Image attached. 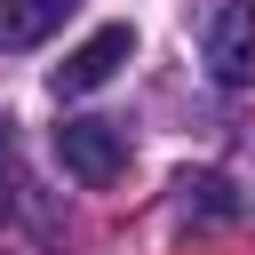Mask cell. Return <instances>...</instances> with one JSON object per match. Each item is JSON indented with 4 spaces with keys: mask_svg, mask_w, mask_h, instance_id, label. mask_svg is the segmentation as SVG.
Masks as SVG:
<instances>
[{
    "mask_svg": "<svg viewBox=\"0 0 255 255\" xmlns=\"http://www.w3.org/2000/svg\"><path fill=\"white\" fill-rule=\"evenodd\" d=\"M56 159H64L72 183L112 191V183L128 175V128H120V120H64V128H56Z\"/></svg>",
    "mask_w": 255,
    "mask_h": 255,
    "instance_id": "obj_1",
    "label": "cell"
},
{
    "mask_svg": "<svg viewBox=\"0 0 255 255\" xmlns=\"http://www.w3.org/2000/svg\"><path fill=\"white\" fill-rule=\"evenodd\" d=\"M199 48H207V72H215L223 88H247V80H255V0L215 8L207 32H199Z\"/></svg>",
    "mask_w": 255,
    "mask_h": 255,
    "instance_id": "obj_2",
    "label": "cell"
},
{
    "mask_svg": "<svg viewBox=\"0 0 255 255\" xmlns=\"http://www.w3.org/2000/svg\"><path fill=\"white\" fill-rule=\"evenodd\" d=\"M128 56H135V32H128V24L88 32V40H80V48L56 64V96H96V88H104V80H112Z\"/></svg>",
    "mask_w": 255,
    "mask_h": 255,
    "instance_id": "obj_3",
    "label": "cell"
},
{
    "mask_svg": "<svg viewBox=\"0 0 255 255\" xmlns=\"http://www.w3.org/2000/svg\"><path fill=\"white\" fill-rule=\"evenodd\" d=\"M80 0H0V56H24V48H40L64 16H72Z\"/></svg>",
    "mask_w": 255,
    "mask_h": 255,
    "instance_id": "obj_4",
    "label": "cell"
},
{
    "mask_svg": "<svg viewBox=\"0 0 255 255\" xmlns=\"http://www.w3.org/2000/svg\"><path fill=\"white\" fill-rule=\"evenodd\" d=\"M175 191H183V207H191V215H215V223H231V215H239V199H231V183H223V175H183Z\"/></svg>",
    "mask_w": 255,
    "mask_h": 255,
    "instance_id": "obj_5",
    "label": "cell"
},
{
    "mask_svg": "<svg viewBox=\"0 0 255 255\" xmlns=\"http://www.w3.org/2000/svg\"><path fill=\"white\" fill-rule=\"evenodd\" d=\"M16 191V167H8V112H0V199Z\"/></svg>",
    "mask_w": 255,
    "mask_h": 255,
    "instance_id": "obj_6",
    "label": "cell"
}]
</instances>
